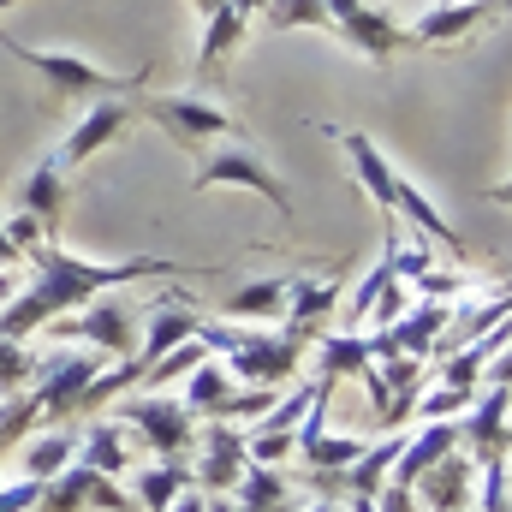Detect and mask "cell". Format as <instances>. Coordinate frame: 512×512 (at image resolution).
Segmentation results:
<instances>
[{
	"mask_svg": "<svg viewBox=\"0 0 512 512\" xmlns=\"http://www.w3.org/2000/svg\"><path fill=\"white\" fill-rule=\"evenodd\" d=\"M197 483H191V459H161V465H149L137 483H131V501L137 512H167L179 495H191Z\"/></svg>",
	"mask_w": 512,
	"mask_h": 512,
	"instance_id": "23",
	"label": "cell"
},
{
	"mask_svg": "<svg viewBox=\"0 0 512 512\" xmlns=\"http://www.w3.org/2000/svg\"><path fill=\"white\" fill-rule=\"evenodd\" d=\"M304 512H346V501H316V507H304Z\"/></svg>",
	"mask_w": 512,
	"mask_h": 512,
	"instance_id": "42",
	"label": "cell"
},
{
	"mask_svg": "<svg viewBox=\"0 0 512 512\" xmlns=\"http://www.w3.org/2000/svg\"><path fill=\"white\" fill-rule=\"evenodd\" d=\"M370 501H376V512H417V495H411L405 483H393V477H387Z\"/></svg>",
	"mask_w": 512,
	"mask_h": 512,
	"instance_id": "39",
	"label": "cell"
},
{
	"mask_svg": "<svg viewBox=\"0 0 512 512\" xmlns=\"http://www.w3.org/2000/svg\"><path fill=\"white\" fill-rule=\"evenodd\" d=\"M36 495H42V483H36V477H18L12 489H0V512H30Z\"/></svg>",
	"mask_w": 512,
	"mask_h": 512,
	"instance_id": "38",
	"label": "cell"
},
{
	"mask_svg": "<svg viewBox=\"0 0 512 512\" xmlns=\"http://www.w3.org/2000/svg\"><path fill=\"white\" fill-rule=\"evenodd\" d=\"M18 262H24V256H18V245H12L6 227H0V268H18Z\"/></svg>",
	"mask_w": 512,
	"mask_h": 512,
	"instance_id": "40",
	"label": "cell"
},
{
	"mask_svg": "<svg viewBox=\"0 0 512 512\" xmlns=\"http://www.w3.org/2000/svg\"><path fill=\"white\" fill-rule=\"evenodd\" d=\"M507 382H495L489 393H477L471 399V411L459 417V447H471L477 459L471 465H483V459H507Z\"/></svg>",
	"mask_w": 512,
	"mask_h": 512,
	"instance_id": "14",
	"label": "cell"
},
{
	"mask_svg": "<svg viewBox=\"0 0 512 512\" xmlns=\"http://www.w3.org/2000/svg\"><path fill=\"white\" fill-rule=\"evenodd\" d=\"M465 512H471V507H465Z\"/></svg>",
	"mask_w": 512,
	"mask_h": 512,
	"instance_id": "45",
	"label": "cell"
},
{
	"mask_svg": "<svg viewBox=\"0 0 512 512\" xmlns=\"http://www.w3.org/2000/svg\"><path fill=\"white\" fill-rule=\"evenodd\" d=\"M0 48L12 54V60H24V66H36L54 90H60V102H84V96H143V84H149V66H131V72H108V66H90V60H78V54H54V48H30V42H12L6 30H0Z\"/></svg>",
	"mask_w": 512,
	"mask_h": 512,
	"instance_id": "3",
	"label": "cell"
},
{
	"mask_svg": "<svg viewBox=\"0 0 512 512\" xmlns=\"http://www.w3.org/2000/svg\"><path fill=\"white\" fill-rule=\"evenodd\" d=\"M435 6H453V0H435Z\"/></svg>",
	"mask_w": 512,
	"mask_h": 512,
	"instance_id": "44",
	"label": "cell"
},
{
	"mask_svg": "<svg viewBox=\"0 0 512 512\" xmlns=\"http://www.w3.org/2000/svg\"><path fill=\"white\" fill-rule=\"evenodd\" d=\"M274 399H280L274 387L233 382L221 364H197V370H185V411L203 417V423H239V417H251L256 423Z\"/></svg>",
	"mask_w": 512,
	"mask_h": 512,
	"instance_id": "7",
	"label": "cell"
},
{
	"mask_svg": "<svg viewBox=\"0 0 512 512\" xmlns=\"http://www.w3.org/2000/svg\"><path fill=\"white\" fill-rule=\"evenodd\" d=\"M12 6H24V0H0V12H12Z\"/></svg>",
	"mask_w": 512,
	"mask_h": 512,
	"instance_id": "43",
	"label": "cell"
},
{
	"mask_svg": "<svg viewBox=\"0 0 512 512\" xmlns=\"http://www.w3.org/2000/svg\"><path fill=\"white\" fill-rule=\"evenodd\" d=\"M459 447V417H441V423H423L417 435H405V447H399V459H393V483H417L429 465H441L447 453Z\"/></svg>",
	"mask_w": 512,
	"mask_h": 512,
	"instance_id": "21",
	"label": "cell"
},
{
	"mask_svg": "<svg viewBox=\"0 0 512 512\" xmlns=\"http://www.w3.org/2000/svg\"><path fill=\"white\" fill-rule=\"evenodd\" d=\"M399 447H405V429H387L376 447H364V453L346 465V501H352V495H376V489H382L387 477H393Z\"/></svg>",
	"mask_w": 512,
	"mask_h": 512,
	"instance_id": "25",
	"label": "cell"
},
{
	"mask_svg": "<svg viewBox=\"0 0 512 512\" xmlns=\"http://www.w3.org/2000/svg\"><path fill=\"white\" fill-rule=\"evenodd\" d=\"M72 459H78V441H72L66 429H54V435H42V441H30V447H24V477L48 483V477H60Z\"/></svg>",
	"mask_w": 512,
	"mask_h": 512,
	"instance_id": "30",
	"label": "cell"
},
{
	"mask_svg": "<svg viewBox=\"0 0 512 512\" xmlns=\"http://www.w3.org/2000/svg\"><path fill=\"white\" fill-rule=\"evenodd\" d=\"M286 286L292 274H274V280H256V286H239L227 304H221V322H280L286 316Z\"/></svg>",
	"mask_w": 512,
	"mask_h": 512,
	"instance_id": "24",
	"label": "cell"
},
{
	"mask_svg": "<svg viewBox=\"0 0 512 512\" xmlns=\"http://www.w3.org/2000/svg\"><path fill=\"white\" fill-rule=\"evenodd\" d=\"M507 0H453V6H435V12H423L405 36L417 42V48H447V42H459V36H471L483 18H495Z\"/></svg>",
	"mask_w": 512,
	"mask_h": 512,
	"instance_id": "18",
	"label": "cell"
},
{
	"mask_svg": "<svg viewBox=\"0 0 512 512\" xmlns=\"http://www.w3.org/2000/svg\"><path fill=\"white\" fill-rule=\"evenodd\" d=\"M66 197H72V191H66V173H60V167L42 155V161L24 173V185H18L12 209H18V215H30V221H36V227L54 239V227H60V215H66Z\"/></svg>",
	"mask_w": 512,
	"mask_h": 512,
	"instance_id": "17",
	"label": "cell"
},
{
	"mask_svg": "<svg viewBox=\"0 0 512 512\" xmlns=\"http://www.w3.org/2000/svg\"><path fill=\"white\" fill-rule=\"evenodd\" d=\"M471 399H477V393L435 382L429 393H423V399H417V405H411V417H423V423H441V417H465V411H471Z\"/></svg>",
	"mask_w": 512,
	"mask_h": 512,
	"instance_id": "34",
	"label": "cell"
},
{
	"mask_svg": "<svg viewBox=\"0 0 512 512\" xmlns=\"http://www.w3.org/2000/svg\"><path fill=\"white\" fill-rule=\"evenodd\" d=\"M42 334H54L60 346H90L108 364L114 358H137V310H131V298H120V292H102L84 310L42 322Z\"/></svg>",
	"mask_w": 512,
	"mask_h": 512,
	"instance_id": "4",
	"label": "cell"
},
{
	"mask_svg": "<svg viewBox=\"0 0 512 512\" xmlns=\"http://www.w3.org/2000/svg\"><path fill=\"white\" fill-rule=\"evenodd\" d=\"M245 36H251V18L245 12H233V6L209 12L203 18V48H197V78L203 84H221V72H227V60L239 54Z\"/></svg>",
	"mask_w": 512,
	"mask_h": 512,
	"instance_id": "20",
	"label": "cell"
},
{
	"mask_svg": "<svg viewBox=\"0 0 512 512\" xmlns=\"http://www.w3.org/2000/svg\"><path fill=\"white\" fill-rule=\"evenodd\" d=\"M233 501H239V512L286 507V501H292V483H286L280 465H245V477L233 483Z\"/></svg>",
	"mask_w": 512,
	"mask_h": 512,
	"instance_id": "28",
	"label": "cell"
},
{
	"mask_svg": "<svg viewBox=\"0 0 512 512\" xmlns=\"http://www.w3.org/2000/svg\"><path fill=\"white\" fill-rule=\"evenodd\" d=\"M137 114H143V120H155V126L167 131L185 155H203V143H209V137H245V126H239L227 108H215L203 90H185V96H143V102H137Z\"/></svg>",
	"mask_w": 512,
	"mask_h": 512,
	"instance_id": "5",
	"label": "cell"
},
{
	"mask_svg": "<svg viewBox=\"0 0 512 512\" xmlns=\"http://www.w3.org/2000/svg\"><path fill=\"white\" fill-rule=\"evenodd\" d=\"M322 376H352V382H376V364H370V340L364 334H328L322 340Z\"/></svg>",
	"mask_w": 512,
	"mask_h": 512,
	"instance_id": "26",
	"label": "cell"
},
{
	"mask_svg": "<svg viewBox=\"0 0 512 512\" xmlns=\"http://www.w3.org/2000/svg\"><path fill=\"white\" fill-rule=\"evenodd\" d=\"M78 465H90V471H102V477H120L131 465V447H126V429L108 417V423H90V435H84V447H78Z\"/></svg>",
	"mask_w": 512,
	"mask_h": 512,
	"instance_id": "27",
	"label": "cell"
},
{
	"mask_svg": "<svg viewBox=\"0 0 512 512\" xmlns=\"http://www.w3.org/2000/svg\"><path fill=\"white\" fill-rule=\"evenodd\" d=\"M12 292H18V286H12V268H0V304H6Z\"/></svg>",
	"mask_w": 512,
	"mask_h": 512,
	"instance_id": "41",
	"label": "cell"
},
{
	"mask_svg": "<svg viewBox=\"0 0 512 512\" xmlns=\"http://www.w3.org/2000/svg\"><path fill=\"white\" fill-rule=\"evenodd\" d=\"M328 6V36H340L346 48H358L364 60H393L411 36L393 24V12L387 6H376V0H322Z\"/></svg>",
	"mask_w": 512,
	"mask_h": 512,
	"instance_id": "9",
	"label": "cell"
},
{
	"mask_svg": "<svg viewBox=\"0 0 512 512\" xmlns=\"http://www.w3.org/2000/svg\"><path fill=\"white\" fill-rule=\"evenodd\" d=\"M483 512H507V459H483Z\"/></svg>",
	"mask_w": 512,
	"mask_h": 512,
	"instance_id": "37",
	"label": "cell"
},
{
	"mask_svg": "<svg viewBox=\"0 0 512 512\" xmlns=\"http://www.w3.org/2000/svg\"><path fill=\"white\" fill-rule=\"evenodd\" d=\"M215 185H245L256 197H268L274 203V215L292 227V185L256 155L251 143H233V149H215V155H197V173H191V191H215Z\"/></svg>",
	"mask_w": 512,
	"mask_h": 512,
	"instance_id": "6",
	"label": "cell"
},
{
	"mask_svg": "<svg viewBox=\"0 0 512 512\" xmlns=\"http://www.w3.org/2000/svg\"><path fill=\"white\" fill-rule=\"evenodd\" d=\"M411 286H417L423 298H435V304H453L459 292H471V286H483V280H477V274H453V268H435V262H429Z\"/></svg>",
	"mask_w": 512,
	"mask_h": 512,
	"instance_id": "35",
	"label": "cell"
},
{
	"mask_svg": "<svg viewBox=\"0 0 512 512\" xmlns=\"http://www.w3.org/2000/svg\"><path fill=\"white\" fill-rule=\"evenodd\" d=\"M203 364V340H185V346H173L167 358H155V364H143V387H167L179 382L185 370H197Z\"/></svg>",
	"mask_w": 512,
	"mask_h": 512,
	"instance_id": "33",
	"label": "cell"
},
{
	"mask_svg": "<svg viewBox=\"0 0 512 512\" xmlns=\"http://www.w3.org/2000/svg\"><path fill=\"white\" fill-rule=\"evenodd\" d=\"M334 137H340V149L352 155V173H358V185L370 191V203L387 209V221H393V179H399V167L376 149V137H370V131H334Z\"/></svg>",
	"mask_w": 512,
	"mask_h": 512,
	"instance_id": "22",
	"label": "cell"
},
{
	"mask_svg": "<svg viewBox=\"0 0 512 512\" xmlns=\"http://www.w3.org/2000/svg\"><path fill=\"white\" fill-rule=\"evenodd\" d=\"M197 465H191V483L203 489V495H233V483L245 477V429L239 423H203V435H197Z\"/></svg>",
	"mask_w": 512,
	"mask_h": 512,
	"instance_id": "12",
	"label": "cell"
},
{
	"mask_svg": "<svg viewBox=\"0 0 512 512\" xmlns=\"http://www.w3.org/2000/svg\"><path fill=\"white\" fill-rule=\"evenodd\" d=\"M256 18H262L268 30H334L322 0H262Z\"/></svg>",
	"mask_w": 512,
	"mask_h": 512,
	"instance_id": "31",
	"label": "cell"
},
{
	"mask_svg": "<svg viewBox=\"0 0 512 512\" xmlns=\"http://www.w3.org/2000/svg\"><path fill=\"white\" fill-rule=\"evenodd\" d=\"M131 120H137V102H131V96H102V102H96L78 126L54 143V155H48V161H54L60 173H72V167H84L96 149H108V143L131 126Z\"/></svg>",
	"mask_w": 512,
	"mask_h": 512,
	"instance_id": "11",
	"label": "cell"
},
{
	"mask_svg": "<svg viewBox=\"0 0 512 512\" xmlns=\"http://www.w3.org/2000/svg\"><path fill=\"white\" fill-rule=\"evenodd\" d=\"M114 423H131V429H143V441H149L161 459H191V447H197V417L185 411V399L131 393L126 405H120V417H114Z\"/></svg>",
	"mask_w": 512,
	"mask_h": 512,
	"instance_id": "8",
	"label": "cell"
},
{
	"mask_svg": "<svg viewBox=\"0 0 512 512\" xmlns=\"http://www.w3.org/2000/svg\"><path fill=\"white\" fill-rule=\"evenodd\" d=\"M203 352H227V376H239L245 387H280L298 376L304 364V334H286V328H245V322H209L197 328Z\"/></svg>",
	"mask_w": 512,
	"mask_h": 512,
	"instance_id": "2",
	"label": "cell"
},
{
	"mask_svg": "<svg viewBox=\"0 0 512 512\" xmlns=\"http://www.w3.org/2000/svg\"><path fill=\"white\" fill-rule=\"evenodd\" d=\"M36 358L24 352V340H6L0 334V393H12V387H24V382H36Z\"/></svg>",
	"mask_w": 512,
	"mask_h": 512,
	"instance_id": "36",
	"label": "cell"
},
{
	"mask_svg": "<svg viewBox=\"0 0 512 512\" xmlns=\"http://www.w3.org/2000/svg\"><path fill=\"white\" fill-rule=\"evenodd\" d=\"M24 262H30V286L12 292V304L0 310V334H6V340H30V334H42V322L72 316V310H84V304L102 298V292H126L137 280H161V274H185V262H173V256L84 262V256L66 251L60 239H42Z\"/></svg>",
	"mask_w": 512,
	"mask_h": 512,
	"instance_id": "1",
	"label": "cell"
},
{
	"mask_svg": "<svg viewBox=\"0 0 512 512\" xmlns=\"http://www.w3.org/2000/svg\"><path fill=\"white\" fill-rule=\"evenodd\" d=\"M42 423V405H36V393H18V399H0V453L6 447H18L30 429Z\"/></svg>",
	"mask_w": 512,
	"mask_h": 512,
	"instance_id": "32",
	"label": "cell"
},
{
	"mask_svg": "<svg viewBox=\"0 0 512 512\" xmlns=\"http://www.w3.org/2000/svg\"><path fill=\"white\" fill-rule=\"evenodd\" d=\"M364 447H370V441H352V435H328V429H322V435H310V441L298 447V465H304V471H346Z\"/></svg>",
	"mask_w": 512,
	"mask_h": 512,
	"instance_id": "29",
	"label": "cell"
},
{
	"mask_svg": "<svg viewBox=\"0 0 512 512\" xmlns=\"http://www.w3.org/2000/svg\"><path fill=\"white\" fill-rule=\"evenodd\" d=\"M197 328H203V310H197V298H185V292H155V316H149V328H143V364H155V358H167L173 346H185V340H197Z\"/></svg>",
	"mask_w": 512,
	"mask_h": 512,
	"instance_id": "15",
	"label": "cell"
},
{
	"mask_svg": "<svg viewBox=\"0 0 512 512\" xmlns=\"http://www.w3.org/2000/svg\"><path fill=\"white\" fill-rule=\"evenodd\" d=\"M108 358L102 352H60L54 364H42L36 370V405H42V423H66L72 411H78V393L90 387V376L102 370Z\"/></svg>",
	"mask_w": 512,
	"mask_h": 512,
	"instance_id": "13",
	"label": "cell"
},
{
	"mask_svg": "<svg viewBox=\"0 0 512 512\" xmlns=\"http://www.w3.org/2000/svg\"><path fill=\"white\" fill-rule=\"evenodd\" d=\"M411 495H423V512H465L471 495H477V465L453 447L441 465H429V471L411 483Z\"/></svg>",
	"mask_w": 512,
	"mask_h": 512,
	"instance_id": "16",
	"label": "cell"
},
{
	"mask_svg": "<svg viewBox=\"0 0 512 512\" xmlns=\"http://www.w3.org/2000/svg\"><path fill=\"white\" fill-rule=\"evenodd\" d=\"M334 298H340V274H292V286H286V334H316L322 328V316L334 310Z\"/></svg>",
	"mask_w": 512,
	"mask_h": 512,
	"instance_id": "19",
	"label": "cell"
},
{
	"mask_svg": "<svg viewBox=\"0 0 512 512\" xmlns=\"http://www.w3.org/2000/svg\"><path fill=\"white\" fill-rule=\"evenodd\" d=\"M90 507L137 512V501H131L114 477H102V471H90V465H78V459H72L60 477H48V483H42V495H36V507H30V512H90Z\"/></svg>",
	"mask_w": 512,
	"mask_h": 512,
	"instance_id": "10",
	"label": "cell"
}]
</instances>
